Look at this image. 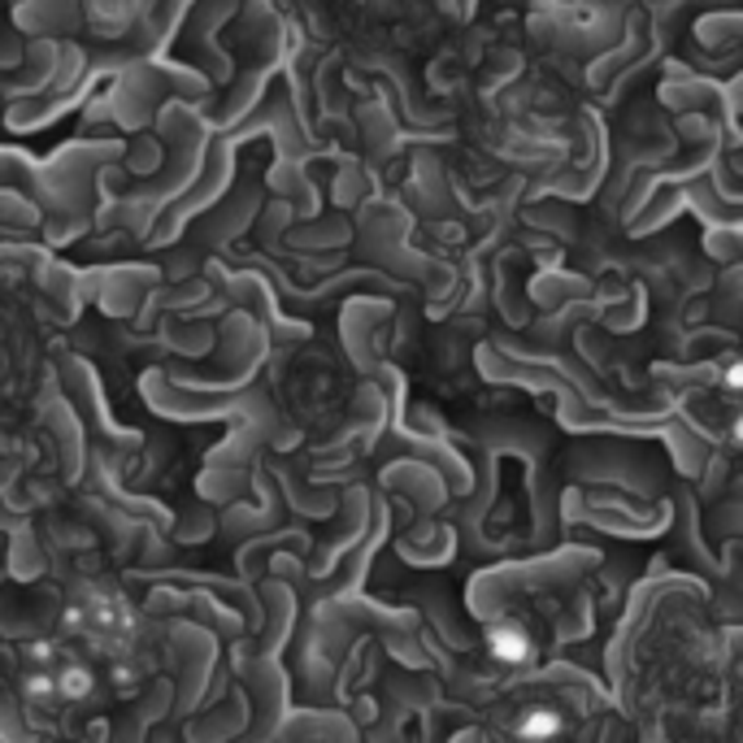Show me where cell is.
<instances>
[{"instance_id": "obj_1", "label": "cell", "mask_w": 743, "mask_h": 743, "mask_svg": "<svg viewBox=\"0 0 743 743\" xmlns=\"http://www.w3.org/2000/svg\"><path fill=\"white\" fill-rule=\"evenodd\" d=\"M492 648L500 652V656L517 661V656L526 652V639H522V635H513V630H500V635H492Z\"/></svg>"}, {"instance_id": "obj_2", "label": "cell", "mask_w": 743, "mask_h": 743, "mask_svg": "<svg viewBox=\"0 0 743 743\" xmlns=\"http://www.w3.org/2000/svg\"><path fill=\"white\" fill-rule=\"evenodd\" d=\"M522 731H526V740H552V735H557V718H552V713H535Z\"/></svg>"}]
</instances>
